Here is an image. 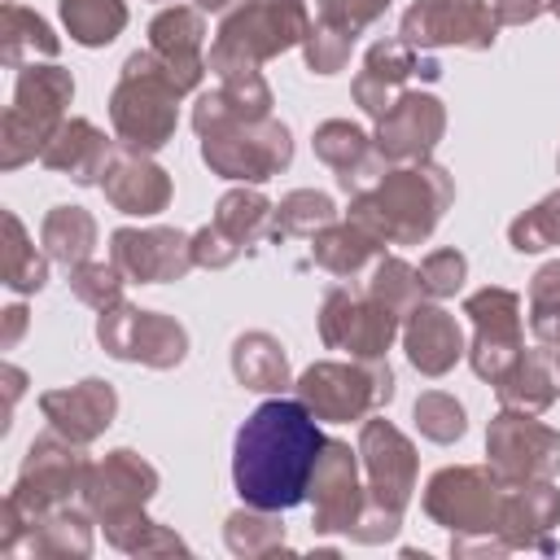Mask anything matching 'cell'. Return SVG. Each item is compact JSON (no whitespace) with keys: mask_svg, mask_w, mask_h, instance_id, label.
I'll list each match as a JSON object with an SVG mask.
<instances>
[{"mask_svg":"<svg viewBox=\"0 0 560 560\" xmlns=\"http://www.w3.org/2000/svg\"><path fill=\"white\" fill-rule=\"evenodd\" d=\"M319 451V416L302 398L271 394L245 416L232 438V486L241 503L262 512H289L306 503Z\"/></svg>","mask_w":560,"mask_h":560,"instance_id":"1","label":"cell"},{"mask_svg":"<svg viewBox=\"0 0 560 560\" xmlns=\"http://www.w3.org/2000/svg\"><path fill=\"white\" fill-rule=\"evenodd\" d=\"M455 201V179L438 162H402L389 166L368 192L350 197L346 219L363 223L385 245H420L433 236L442 214Z\"/></svg>","mask_w":560,"mask_h":560,"instance_id":"2","label":"cell"},{"mask_svg":"<svg viewBox=\"0 0 560 560\" xmlns=\"http://www.w3.org/2000/svg\"><path fill=\"white\" fill-rule=\"evenodd\" d=\"M359 464H363V486H368V508L359 516V525L350 529L354 542H389L402 529V512L411 503L416 490V468L420 455L411 446V438L389 424L385 416H368L359 429Z\"/></svg>","mask_w":560,"mask_h":560,"instance_id":"3","label":"cell"},{"mask_svg":"<svg viewBox=\"0 0 560 560\" xmlns=\"http://www.w3.org/2000/svg\"><path fill=\"white\" fill-rule=\"evenodd\" d=\"M179 83L171 74V66L153 52V48H136L122 70L118 83L109 92V122L118 144L136 149V153H158L175 140V122H179Z\"/></svg>","mask_w":560,"mask_h":560,"instance_id":"4","label":"cell"},{"mask_svg":"<svg viewBox=\"0 0 560 560\" xmlns=\"http://www.w3.org/2000/svg\"><path fill=\"white\" fill-rule=\"evenodd\" d=\"M74 101V74L57 61H31L18 70L13 83V105L0 118V166L18 171L44 153L52 131L70 118Z\"/></svg>","mask_w":560,"mask_h":560,"instance_id":"5","label":"cell"},{"mask_svg":"<svg viewBox=\"0 0 560 560\" xmlns=\"http://www.w3.org/2000/svg\"><path fill=\"white\" fill-rule=\"evenodd\" d=\"M201 162L232 184H267L293 162V131L280 118H214L192 114Z\"/></svg>","mask_w":560,"mask_h":560,"instance_id":"6","label":"cell"},{"mask_svg":"<svg viewBox=\"0 0 560 560\" xmlns=\"http://www.w3.org/2000/svg\"><path fill=\"white\" fill-rule=\"evenodd\" d=\"M293 394L319 424H350L394 402V372L385 359H315L293 381Z\"/></svg>","mask_w":560,"mask_h":560,"instance_id":"7","label":"cell"},{"mask_svg":"<svg viewBox=\"0 0 560 560\" xmlns=\"http://www.w3.org/2000/svg\"><path fill=\"white\" fill-rule=\"evenodd\" d=\"M503 490L508 481H499L490 464H446L429 477L420 503H424V516L442 525L446 534H472V538L494 534L499 538Z\"/></svg>","mask_w":560,"mask_h":560,"instance_id":"8","label":"cell"},{"mask_svg":"<svg viewBox=\"0 0 560 560\" xmlns=\"http://www.w3.org/2000/svg\"><path fill=\"white\" fill-rule=\"evenodd\" d=\"M96 341L118 363H144L153 372H171L188 359V328L175 315L131 306L127 298L109 311H96Z\"/></svg>","mask_w":560,"mask_h":560,"instance_id":"9","label":"cell"},{"mask_svg":"<svg viewBox=\"0 0 560 560\" xmlns=\"http://www.w3.org/2000/svg\"><path fill=\"white\" fill-rule=\"evenodd\" d=\"M319 341L328 350H341L346 359H385L389 346L402 337V319L376 302L368 289L332 284L319 302Z\"/></svg>","mask_w":560,"mask_h":560,"instance_id":"10","label":"cell"},{"mask_svg":"<svg viewBox=\"0 0 560 560\" xmlns=\"http://www.w3.org/2000/svg\"><path fill=\"white\" fill-rule=\"evenodd\" d=\"M158 486H162V477L140 451L114 446V451H105L101 459L88 464L79 499L96 516V525L105 534H114V529H122L127 521H136L144 512V503L158 494Z\"/></svg>","mask_w":560,"mask_h":560,"instance_id":"11","label":"cell"},{"mask_svg":"<svg viewBox=\"0 0 560 560\" xmlns=\"http://www.w3.org/2000/svg\"><path fill=\"white\" fill-rule=\"evenodd\" d=\"M88 455H83V446L79 442H70L66 433H57V429H48V433H39L31 446H26V455H22V468H18V477H13V499H18V508L35 521V516H44V512H52V508H61V503H70L74 494H83V477H88Z\"/></svg>","mask_w":560,"mask_h":560,"instance_id":"12","label":"cell"},{"mask_svg":"<svg viewBox=\"0 0 560 560\" xmlns=\"http://www.w3.org/2000/svg\"><path fill=\"white\" fill-rule=\"evenodd\" d=\"M311 26L315 22H311L302 0H241L232 13H223L214 44L262 66L289 48H302Z\"/></svg>","mask_w":560,"mask_h":560,"instance_id":"13","label":"cell"},{"mask_svg":"<svg viewBox=\"0 0 560 560\" xmlns=\"http://www.w3.org/2000/svg\"><path fill=\"white\" fill-rule=\"evenodd\" d=\"M486 464L508 486L551 481L560 472V429L542 424L529 411L499 407V416L486 424Z\"/></svg>","mask_w":560,"mask_h":560,"instance_id":"14","label":"cell"},{"mask_svg":"<svg viewBox=\"0 0 560 560\" xmlns=\"http://www.w3.org/2000/svg\"><path fill=\"white\" fill-rule=\"evenodd\" d=\"M499 31L503 22L494 18L490 0H416L398 22V39H407L420 52L429 48L486 52L494 48Z\"/></svg>","mask_w":560,"mask_h":560,"instance_id":"15","label":"cell"},{"mask_svg":"<svg viewBox=\"0 0 560 560\" xmlns=\"http://www.w3.org/2000/svg\"><path fill=\"white\" fill-rule=\"evenodd\" d=\"M464 315L472 319V341H468V363L481 381H499L512 359L525 350V315H521V293L503 284H486L464 298Z\"/></svg>","mask_w":560,"mask_h":560,"instance_id":"16","label":"cell"},{"mask_svg":"<svg viewBox=\"0 0 560 560\" xmlns=\"http://www.w3.org/2000/svg\"><path fill=\"white\" fill-rule=\"evenodd\" d=\"M359 446L341 438H324L315 477H311V529L315 534H350L368 508V486L359 481Z\"/></svg>","mask_w":560,"mask_h":560,"instance_id":"17","label":"cell"},{"mask_svg":"<svg viewBox=\"0 0 560 560\" xmlns=\"http://www.w3.org/2000/svg\"><path fill=\"white\" fill-rule=\"evenodd\" d=\"M109 262L131 284H171L184 280L192 262V236L179 228H114L109 232Z\"/></svg>","mask_w":560,"mask_h":560,"instance_id":"18","label":"cell"},{"mask_svg":"<svg viewBox=\"0 0 560 560\" xmlns=\"http://www.w3.org/2000/svg\"><path fill=\"white\" fill-rule=\"evenodd\" d=\"M416 74L433 83V79L442 74V66H438L429 52L411 48L407 39H376V44L363 52L359 74L350 79V96H354V105H359L368 118H381V114L407 92V83H411Z\"/></svg>","mask_w":560,"mask_h":560,"instance_id":"19","label":"cell"},{"mask_svg":"<svg viewBox=\"0 0 560 560\" xmlns=\"http://www.w3.org/2000/svg\"><path fill=\"white\" fill-rule=\"evenodd\" d=\"M446 136V105L433 96V92H416L407 88L381 118H376V149L389 166H402V162H424L438 140Z\"/></svg>","mask_w":560,"mask_h":560,"instance_id":"20","label":"cell"},{"mask_svg":"<svg viewBox=\"0 0 560 560\" xmlns=\"http://www.w3.org/2000/svg\"><path fill=\"white\" fill-rule=\"evenodd\" d=\"M96 188L105 192V201H109L118 214H131V219H153V214H162V210L171 206V197H175V184H171V175L153 162V153H136V149H127V144L114 149V158H109V166H105V175H101Z\"/></svg>","mask_w":560,"mask_h":560,"instance_id":"21","label":"cell"},{"mask_svg":"<svg viewBox=\"0 0 560 560\" xmlns=\"http://www.w3.org/2000/svg\"><path fill=\"white\" fill-rule=\"evenodd\" d=\"M39 411L48 420V429L66 433L79 446H92L118 416V389L101 376H83L74 385L61 389H44L39 394Z\"/></svg>","mask_w":560,"mask_h":560,"instance_id":"22","label":"cell"},{"mask_svg":"<svg viewBox=\"0 0 560 560\" xmlns=\"http://www.w3.org/2000/svg\"><path fill=\"white\" fill-rule=\"evenodd\" d=\"M311 149H315V158L337 175V188H341L346 197L368 192V188L389 171V162L381 158L376 140H372L363 127H354L350 118H328V122H319L315 136H311Z\"/></svg>","mask_w":560,"mask_h":560,"instance_id":"23","label":"cell"},{"mask_svg":"<svg viewBox=\"0 0 560 560\" xmlns=\"http://www.w3.org/2000/svg\"><path fill=\"white\" fill-rule=\"evenodd\" d=\"M149 48L171 66L179 92H197L206 79V18L197 4H166L149 22Z\"/></svg>","mask_w":560,"mask_h":560,"instance_id":"24","label":"cell"},{"mask_svg":"<svg viewBox=\"0 0 560 560\" xmlns=\"http://www.w3.org/2000/svg\"><path fill=\"white\" fill-rule=\"evenodd\" d=\"M560 525V490L551 481H529V486H508L503 508H499V538L508 551H542L551 556V529Z\"/></svg>","mask_w":560,"mask_h":560,"instance_id":"25","label":"cell"},{"mask_svg":"<svg viewBox=\"0 0 560 560\" xmlns=\"http://www.w3.org/2000/svg\"><path fill=\"white\" fill-rule=\"evenodd\" d=\"M402 350H407V363L420 372V376H446L464 354V328L455 324V315L438 302H420L407 319H402Z\"/></svg>","mask_w":560,"mask_h":560,"instance_id":"26","label":"cell"},{"mask_svg":"<svg viewBox=\"0 0 560 560\" xmlns=\"http://www.w3.org/2000/svg\"><path fill=\"white\" fill-rule=\"evenodd\" d=\"M114 149H118V144H114L92 118H66V122L52 131V140L44 144L39 166H48V171H57V175H66V179L92 188V184H101V175H105Z\"/></svg>","mask_w":560,"mask_h":560,"instance_id":"27","label":"cell"},{"mask_svg":"<svg viewBox=\"0 0 560 560\" xmlns=\"http://www.w3.org/2000/svg\"><path fill=\"white\" fill-rule=\"evenodd\" d=\"M494 398L508 411L542 416L560 398V363L551 359V350L547 346H525L512 359V368L494 381Z\"/></svg>","mask_w":560,"mask_h":560,"instance_id":"28","label":"cell"},{"mask_svg":"<svg viewBox=\"0 0 560 560\" xmlns=\"http://www.w3.org/2000/svg\"><path fill=\"white\" fill-rule=\"evenodd\" d=\"M385 254V241H376L363 223L354 219H332L328 228H319L311 236V262L324 267L337 280H354L368 262H376Z\"/></svg>","mask_w":560,"mask_h":560,"instance_id":"29","label":"cell"},{"mask_svg":"<svg viewBox=\"0 0 560 560\" xmlns=\"http://www.w3.org/2000/svg\"><path fill=\"white\" fill-rule=\"evenodd\" d=\"M232 376H236V385H245L254 394H284V389H293L289 354H284L280 337H271L262 328L241 332L232 341Z\"/></svg>","mask_w":560,"mask_h":560,"instance_id":"30","label":"cell"},{"mask_svg":"<svg viewBox=\"0 0 560 560\" xmlns=\"http://www.w3.org/2000/svg\"><path fill=\"white\" fill-rule=\"evenodd\" d=\"M92 512L88 508H74V503H61L44 516H35V529L22 547V556H57V560H83L92 556Z\"/></svg>","mask_w":560,"mask_h":560,"instance_id":"31","label":"cell"},{"mask_svg":"<svg viewBox=\"0 0 560 560\" xmlns=\"http://www.w3.org/2000/svg\"><path fill=\"white\" fill-rule=\"evenodd\" d=\"M57 52H61V39L52 35V26L35 9H26L18 0L0 9V57H4L9 70H22L39 57L52 61Z\"/></svg>","mask_w":560,"mask_h":560,"instance_id":"32","label":"cell"},{"mask_svg":"<svg viewBox=\"0 0 560 560\" xmlns=\"http://www.w3.org/2000/svg\"><path fill=\"white\" fill-rule=\"evenodd\" d=\"M39 245L66 271L88 262L92 249H96V219H92V210H83V206H52L44 214V223H39Z\"/></svg>","mask_w":560,"mask_h":560,"instance_id":"33","label":"cell"},{"mask_svg":"<svg viewBox=\"0 0 560 560\" xmlns=\"http://www.w3.org/2000/svg\"><path fill=\"white\" fill-rule=\"evenodd\" d=\"M271 201L258 192V188H228L219 201H214V228L228 236V241H236L241 249H254L262 236H271Z\"/></svg>","mask_w":560,"mask_h":560,"instance_id":"34","label":"cell"},{"mask_svg":"<svg viewBox=\"0 0 560 560\" xmlns=\"http://www.w3.org/2000/svg\"><path fill=\"white\" fill-rule=\"evenodd\" d=\"M0 223H4V289L18 298L39 293L48 284V249H39L26 236V228L13 210H4Z\"/></svg>","mask_w":560,"mask_h":560,"instance_id":"35","label":"cell"},{"mask_svg":"<svg viewBox=\"0 0 560 560\" xmlns=\"http://www.w3.org/2000/svg\"><path fill=\"white\" fill-rule=\"evenodd\" d=\"M223 542H228V551L241 556V560H262V556L289 551L280 512H262V508H249V503H241V508L223 521Z\"/></svg>","mask_w":560,"mask_h":560,"instance_id":"36","label":"cell"},{"mask_svg":"<svg viewBox=\"0 0 560 560\" xmlns=\"http://www.w3.org/2000/svg\"><path fill=\"white\" fill-rule=\"evenodd\" d=\"M57 9L79 48H105L127 31V0H61Z\"/></svg>","mask_w":560,"mask_h":560,"instance_id":"37","label":"cell"},{"mask_svg":"<svg viewBox=\"0 0 560 560\" xmlns=\"http://www.w3.org/2000/svg\"><path fill=\"white\" fill-rule=\"evenodd\" d=\"M332 219H337V206H332L328 192H319V188H293L271 210V241H289V236H306L311 241Z\"/></svg>","mask_w":560,"mask_h":560,"instance_id":"38","label":"cell"},{"mask_svg":"<svg viewBox=\"0 0 560 560\" xmlns=\"http://www.w3.org/2000/svg\"><path fill=\"white\" fill-rule=\"evenodd\" d=\"M363 289H368L376 302H385V306H389L398 319H407V315H411V311L424 302L420 267H411V262H407V258H398V254H381Z\"/></svg>","mask_w":560,"mask_h":560,"instance_id":"39","label":"cell"},{"mask_svg":"<svg viewBox=\"0 0 560 560\" xmlns=\"http://www.w3.org/2000/svg\"><path fill=\"white\" fill-rule=\"evenodd\" d=\"M508 245L516 254H542L560 245V188L547 192L542 201H534L529 210H521L508 223Z\"/></svg>","mask_w":560,"mask_h":560,"instance_id":"40","label":"cell"},{"mask_svg":"<svg viewBox=\"0 0 560 560\" xmlns=\"http://www.w3.org/2000/svg\"><path fill=\"white\" fill-rule=\"evenodd\" d=\"M411 420L420 429V438L438 442V446H451L468 433V416H464V402L446 389H424L411 407Z\"/></svg>","mask_w":560,"mask_h":560,"instance_id":"41","label":"cell"},{"mask_svg":"<svg viewBox=\"0 0 560 560\" xmlns=\"http://www.w3.org/2000/svg\"><path fill=\"white\" fill-rule=\"evenodd\" d=\"M122 284H127V276H122L114 262L88 258V262L70 267V293H74L83 306H92V311L118 306V302H122Z\"/></svg>","mask_w":560,"mask_h":560,"instance_id":"42","label":"cell"},{"mask_svg":"<svg viewBox=\"0 0 560 560\" xmlns=\"http://www.w3.org/2000/svg\"><path fill=\"white\" fill-rule=\"evenodd\" d=\"M350 48H354V35H346V31H337V26L319 22V18H315L311 35L302 39V57H306V70L311 74H337V70H346Z\"/></svg>","mask_w":560,"mask_h":560,"instance_id":"43","label":"cell"},{"mask_svg":"<svg viewBox=\"0 0 560 560\" xmlns=\"http://www.w3.org/2000/svg\"><path fill=\"white\" fill-rule=\"evenodd\" d=\"M468 280V258L459 249H429L424 262H420V284H424V298L442 302V298H455Z\"/></svg>","mask_w":560,"mask_h":560,"instance_id":"44","label":"cell"},{"mask_svg":"<svg viewBox=\"0 0 560 560\" xmlns=\"http://www.w3.org/2000/svg\"><path fill=\"white\" fill-rule=\"evenodd\" d=\"M385 9H389V0H315L319 22H328L346 35L368 31L376 18H385Z\"/></svg>","mask_w":560,"mask_h":560,"instance_id":"45","label":"cell"},{"mask_svg":"<svg viewBox=\"0 0 560 560\" xmlns=\"http://www.w3.org/2000/svg\"><path fill=\"white\" fill-rule=\"evenodd\" d=\"M241 254H245V249H241L236 241H228L214 223H206V228L192 232V262L206 267V271H223V267H232Z\"/></svg>","mask_w":560,"mask_h":560,"instance_id":"46","label":"cell"},{"mask_svg":"<svg viewBox=\"0 0 560 560\" xmlns=\"http://www.w3.org/2000/svg\"><path fill=\"white\" fill-rule=\"evenodd\" d=\"M490 9L503 26H529L538 13H547V0H490Z\"/></svg>","mask_w":560,"mask_h":560,"instance_id":"47","label":"cell"},{"mask_svg":"<svg viewBox=\"0 0 560 560\" xmlns=\"http://www.w3.org/2000/svg\"><path fill=\"white\" fill-rule=\"evenodd\" d=\"M0 319H4V328H0V350H13L18 341H22V332H26V306H4L0 311Z\"/></svg>","mask_w":560,"mask_h":560,"instance_id":"48","label":"cell"},{"mask_svg":"<svg viewBox=\"0 0 560 560\" xmlns=\"http://www.w3.org/2000/svg\"><path fill=\"white\" fill-rule=\"evenodd\" d=\"M4 402H9V411H13V402L22 398V385H26V372L18 368V363H4Z\"/></svg>","mask_w":560,"mask_h":560,"instance_id":"49","label":"cell"},{"mask_svg":"<svg viewBox=\"0 0 560 560\" xmlns=\"http://www.w3.org/2000/svg\"><path fill=\"white\" fill-rule=\"evenodd\" d=\"M192 4H197L201 13H232L241 0H192Z\"/></svg>","mask_w":560,"mask_h":560,"instance_id":"50","label":"cell"},{"mask_svg":"<svg viewBox=\"0 0 560 560\" xmlns=\"http://www.w3.org/2000/svg\"><path fill=\"white\" fill-rule=\"evenodd\" d=\"M547 13H551V18L560 22V0H547Z\"/></svg>","mask_w":560,"mask_h":560,"instance_id":"51","label":"cell"},{"mask_svg":"<svg viewBox=\"0 0 560 560\" xmlns=\"http://www.w3.org/2000/svg\"><path fill=\"white\" fill-rule=\"evenodd\" d=\"M556 171H560V153H556Z\"/></svg>","mask_w":560,"mask_h":560,"instance_id":"52","label":"cell"},{"mask_svg":"<svg viewBox=\"0 0 560 560\" xmlns=\"http://www.w3.org/2000/svg\"><path fill=\"white\" fill-rule=\"evenodd\" d=\"M4 4H13V0H4Z\"/></svg>","mask_w":560,"mask_h":560,"instance_id":"53","label":"cell"}]
</instances>
